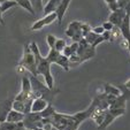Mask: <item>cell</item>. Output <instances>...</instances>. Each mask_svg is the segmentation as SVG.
I'll return each mask as SVG.
<instances>
[{
  "mask_svg": "<svg viewBox=\"0 0 130 130\" xmlns=\"http://www.w3.org/2000/svg\"><path fill=\"white\" fill-rule=\"evenodd\" d=\"M60 3H61V0H48L47 4L44 6V9H43L44 15H47V14H50V13L55 12V9H57V7L59 6Z\"/></svg>",
  "mask_w": 130,
  "mask_h": 130,
  "instance_id": "cell-15",
  "label": "cell"
},
{
  "mask_svg": "<svg viewBox=\"0 0 130 130\" xmlns=\"http://www.w3.org/2000/svg\"><path fill=\"white\" fill-rule=\"evenodd\" d=\"M124 16H125V10L119 8V9H116L115 12H112V13H110L109 20H108V21H109V22L112 23L114 27L120 28V25L122 24V22H123V19H124Z\"/></svg>",
  "mask_w": 130,
  "mask_h": 130,
  "instance_id": "cell-9",
  "label": "cell"
},
{
  "mask_svg": "<svg viewBox=\"0 0 130 130\" xmlns=\"http://www.w3.org/2000/svg\"><path fill=\"white\" fill-rule=\"evenodd\" d=\"M51 130H59V129H58V128H55V127H52Z\"/></svg>",
  "mask_w": 130,
  "mask_h": 130,
  "instance_id": "cell-38",
  "label": "cell"
},
{
  "mask_svg": "<svg viewBox=\"0 0 130 130\" xmlns=\"http://www.w3.org/2000/svg\"><path fill=\"white\" fill-rule=\"evenodd\" d=\"M81 25H82V22L74 21V22L69 23L68 28L66 30V35L68 37H70V38H73L74 42H79L83 38L81 32Z\"/></svg>",
  "mask_w": 130,
  "mask_h": 130,
  "instance_id": "cell-6",
  "label": "cell"
},
{
  "mask_svg": "<svg viewBox=\"0 0 130 130\" xmlns=\"http://www.w3.org/2000/svg\"><path fill=\"white\" fill-rule=\"evenodd\" d=\"M69 47H70V51H71V53H73V54H76L77 48H78V42H74L73 44H71Z\"/></svg>",
  "mask_w": 130,
  "mask_h": 130,
  "instance_id": "cell-30",
  "label": "cell"
},
{
  "mask_svg": "<svg viewBox=\"0 0 130 130\" xmlns=\"http://www.w3.org/2000/svg\"><path fill=\"white\" fill-rule=\"evenodd\" d=\"M3 1H5V0H0V3H3Z\"/></svg>",
  "mask_w": 130,
  "mask_h": 130,
  "instance_id": "cell-39",
  "label": "cell"
},
{
  "mask_svg": "<svg viewBox=\"0 0 130 130\" xmlns=\"http://www.w3.org/2000/svg\"><path fill=\"white\" fill-rule=\"evenodd\" d=\"M55 20H57V14H55V12L50 13V14L45 15L44 17L39 19L38 21H36V22H35L34 24L31 25V30H32V31H37V30H40V29H43L45 25L52 24V23H53Z\"/></svg>",
  "mask_w": 130,
  "mask_h": 130,
  "instance_id": "cell-7",
  "label": "cell"
},
{
  "mask_svg": "<svg viewBox=\"0 0 130 130\" xmlns=\"http://www.w3.org/2000/svg\"><path fill=\"white\" fill-rule=\"evenodd\" d=\"M57 110H55V108L52 106V104H47V106L44 108V109L40 112V115H42L43 119L45 118H51V116L54 115V113H55Z\"/></svg>",
  "mask_w": 130,
  "mask_h": 130,
  "instance_id": "cell-20",
  "label": "cell"
},
{
  "mask_svg": "<svg viewBox=\"0 0 130 130\" xmlns=\"http://www.w3.org/2000/svg\"><path fill=\"white\" fill-rule=\"evenodd\" d=\"M92 31H93L94 34H97V35H99V36H100V35L105 31V29H104L101 25H99V27H94L93 29H92Z\"/></svg>",
  "mask_w": 130,
  "mask_h": 130,
  "instance_id": "cell-32",
  "label": "cell"
},
{
  "mask_svg": "<svg viewBox=\"0 0 130 130\" xmlns=\"http://www.w3.org/2000/svg\"><path fill=\"white\" fill-rule=\"evenodd\" d=\"M124 10H125V14H127V15H129V16H130V1H129V4H128V5L125 6Z\"/></svg>",
  "mask_w": 130,
  "mask_h": 130,
  "instance_id": "cell-34",
  "label": "cell"
},
{
  "mask_svg": "<svg viewBox=\"0 0 130 130\" xmlns=\"http://www.w3.org/2000/svg\"><path fill=\"white\" fill-rule=\"evenodd\" d=\"M42 115L40 113H35V112H30L28 114H24V119H23V125L24 129H35V128H43L42 122Z\"/></svg>",
  "mask_w": 130,
  "mask_h": 130,
  "instance_id": "cell-4",
  "label": "cell"
},
{
  "mask_svg": "<svg viewBox=\"0 0 130 130\" xmlns=\"http://www.w3.org/2000/svg\"><path fill=\"white\" fill-rule=\"evenodd\" d=\"M0 24H5L4 19H3V13H1V12H0Z\"/></svg>",
  "mask_w": 130,
  "mask_h": 130,
  "instance_id": "cell-36",
  "label": "cell"
},
{
  "mask_svg": "<svg viewBox=\"0 0 130 130\" xmlns=\"http://www.w3.org/2000/svg\"><path fill=\"white\" fill-rule=\"evenodd\" d=\"M66 40L64 39H57L55 40V44H54V50L55 51H58L59 53H61L62 50L64 48V46H66Z\"/></svg>",
  "mask_w": 130,
  "mask_h": 130,
  "instance_id": "cell-25",
  "label": "cell"
},
{
  "mask_svg": "<svg viewBox=\"0 0 130 130\" xmlns=\"http://www.w3.org/2000/svg\"><path fill=\"white\" fill-rule=\"evenodd\" d=\"M55 63L59 64V66L61 67V68H63V70H66V71H68L69 68H70V62H69V59L67 57H64L63 54H61V53H60V55L58 57Z\"/></svg>",
  "mask_w": 130,
  "mask_h": 130,
  "instance_id": "cell-16",
  "label": "cell"
},
{
  "mask_svg": "<svg viewBox=\"0 0 130 130\" xmlns=\"http://www.w3.org/2000/svg\"><path fill=\"white\" fill-rule=\"evenodd\" d=\"M12 103L13 99H6V100L0 103V122L6 121V116H7L8 112L12 109Z\"/></svg>",
  "mask_w": 130,
  "mask_h": 130,
  "instance_id": "cell-12",
  "label": "cell"
},
{
  "mask_svg": "<svg viewBox=\"0 0 130 130\" xmlns=\"http://www.w3.org/2000/svg\"><path fill=\"white\" fill-rule=\"evenodd\" d=\"M71 0H61V3L59 4V6L55 9V14H57V21L59 24H61L62 19H63L64 14H66L67 9H68L69 5H70Z\"/></svg>",
  "mask_w": 130,
  "mask_h": 130,
  "instance_id": "cell-10",
  "label": "cell"
},
{
  "mask_svg": "<svg viewBox=\"0 0 130 130\" xmlns=\"http://www.w3.org/2000/svg\"><path fill=\"white\" fill-rule=\"evenodd\" d=\"M15 1H19V0H15Z\"/></svg>",
  "mask_w": 130,
  "mask_h": 130,
  "instance_id": "cell-41",
  "label": "cell"
},
{
  "mask_svg": "<svg viewBox=\"0 0 130 130\" xmlns=\"http://www.w3.org/2000/svg\"><path fill=\"white\" fill-rule=\"evenodd\" d=\"M51 123L53 127L59 130H77L81 123L75 119L74 115L55 112L53 116H51Z\"/></svg>",
  "mask_w": 130,
  "mask_h": 130,
  "instance_id": "cell-1",
  "label": "cell"
},
{
  "mask_svg": "<svg viewBox=\"0 0 130 130\" xmlns=\"http://www.w3.org/2000/svg\"><path fill=\"white\" fill-rule=\"evenodd\" d=\"M30 4L36 15L40 14L44 9V0H30Z\"/></svg>",
  "mask_w": 130,
  "mask_h": 130,
  "instance_id": "cell-17",
  "label": "cell"
},
{
  "mask_svg": "<svg viewBox=\"0 0 130 130\" xmlns=\"http://www.w3.org/2000/svg\"><path fill=\"white\" fill-rule=\"evenodd\" d=\"M108 8H109L110 12H115L116 9H119V6H118V1H115V3H112L108 5Z\"/></svg>",
  "mask_w": 130,
  "mask_h": 130,
  "instance_id": "cell-33",
  "label": "cell"
},
{
  "mask_svg": "<svg viewBox=\"0 0 130 130\" xmlns=\"http://www.w3.org/2000/svg\"><path fill=\"white\" fill-rule=\"evenodd\" d=\"M61 54H63L64 57L69 58V57H70V55H71V54H73V53H71V51H70V47H69V46H67V45H66V46H64V48L62 50Z\"/></svg>",
  "mask_w": 130,
  "mask_h": 130,
  "instance_id": "cell-29",
  "label": "cell"
},
{
  "mask_svg": "<svg viewBox=\"0 0 130 130\" xmlns=\"http://www.w3.org/2000/svg\"><path fill=\"white\" fill-rule=\"evenodd\" d=\"M124 86H125V88H127V89H130V79H129V81H127V82H125Z\"/></svg>",
  "mask_w": 130,
  "mask_h": 130,
  "instance_id": "cell-37",
  "label": "cell"
},
{
  "mask_svg": "<svg viewBox=\"0 0 130 130\" xmlns=\"http://www.w3.org/2000/svg\"><path fill=\"white\" fill-rule=\"evenodd\" d=\"M91 31V27L88 24V23H82L81 25V32H82V36H85L86 34H89V32Z\"/></svg>",
  "mask_w": 130,
  "mask_h": 130,
  "instance_id": "cell-27",
  "label": "cell"
},
{
  "mask_svg": "<svg viewBox=\"0 0 130 130\" xmlns=\"http://www.w3.org/2000/svg\"><path fill=\"white\" fill-rule=\"evenodd\" d=\"M124 113H125V108H112V107H108L107 109H106L104 121L101 122L100 125H98V128L100 130H105L108 125L113 123V121L115 120L116 118L123 115Z\"/></svg>",
  "mask_w": 130,
  "mask_h": 130,
  "instance_id": "cell-3",
  "label": "cell"
},
{
  "mask_svg": "<svg viewBox=\"0 0 130 130\" xmlns=\"http://www.w3.org/2000/svg\"><path fill=\"white\" fill-rule=\"evenodd\" d=\"M19 66L23 67L25 70H28L31 74L32 76H35V77L38 76L36 61H35L34 53H32L31 48H30V45L25 44L24 46H23V55H22V58H21L20 62H19Z\"/></svg>",
  "mask_w": 130,
  "mask_h": 130,
  "instance_id": "cell-2",
  "label": "cell"
},
{
  "mask_svg": "<svg viewBox=\"0 0 130 130\" xmlns=\"http://www.w3.org/2000/svg\"><path fill=\"white\" fill-rule=\"evenodd\" d=\"M110 35H112V32H110V31H106V30H105V31L101 34V37L104 38V40H110V39H112Z\"/></svg>",
  "mask_w": 130,
  "mask_h": 130,
  "instance_id": "cell-31",
  "label": "cell"
},
{
  "mask_svg": "<svg viewBox=\"0 0 130 130\" xmlns=\"http://www.w3.org/2000/svg\"><path fill=\"white\" fill-rule=\"evenodd\" d=\"M32 96V89H31V82L30 78L27 76L22 77V86H21V91L20 93L17 94L14 98V100H19V101H25L27 99H29Z\"/></svg>",
  "mask_w": 130,
  "mask_h": 130,
  "instance_id": "cell-5",
  "label": "cell"
},
{
  "mask_svg": "<svg viewBox=\"0 0 130 130\" xmlns=\"http://www.w3.org/2000/svg\"><path fill=\"white\" fill-rule=\"evenodd\" d=\"M60 55V53L58 51H55L54 48H50V52H48V54H47L46 57V60L50 62V63H55V61H57V59H58V57Z\"/></svg>",
  "mask_w": 130,
  "mask_h": 130,
  "instance_id": "cell-23",
  "label": "cell"
},
{
  "mask_svg": "<svg viewBox=\"0 0 130 130\" xmlns=\"http://www.w3.org/2000/svg\"><path fill=\"white\" fill-rule=\"evenodd\" d=\"M23 119H24V113H21V112L15 110V109H10L8 112L7 116H6V121L7 122H12V123L22 122Z\"/></svg>",
  "mask_w": 130,
  "mask_h": 130,
  "instance_id": "cell-13",
  "label": "cell"
},
{
  "mask_svg": "<svg viewBox=\"0 0 130 130\" xmlns=\"http://www.w3.org/2000/svg\"><path fill=\"white\" fill-rule=\"evenodd\" d=\"M107 5H109V4H112V3H115V1H118V0H104Z\"/></svg>",
  "mask_w": 130,
  "mask_h": 130,
  "instance_id": "cell-35",
  "label": "cell"
},
{
  "mask_svg": "<svg viewBox=\"0 0 130 130\" xmlns=\"http://www.w3.org/2000/svg\"><path fill=\"white\" fill-rule=\"evenodd\" d=\"M99 35H97V34H94L93 31H92V30H91L90 32H89V34H86L85 36L83 37L84 39L86 40V43H88V44H90V45H92V43L94 42V40L97 39V37H98Z\"/></svg>",
  "mask_w": 130,
  "mask_h": 130,
  "instance_id": "cell-24",
  "label": "cell"
},
{
  "mask_svg": "<svg viewBox=\"0 0 130 130\" xmlns=\"http://www.w3.org/2000/svg\"><path fill=\"white\" fill-rule=\"evenodd\" d=\"M0 4H1V3H0Z\"/></svg>",
  "mask_w": 130,
  "mask_h": 130,
  "instance_id": "cell-42",
  "label": "cell"
},
{
  "mask_svg": "<svg viewBox=\"0 0 130 130\" xmlns=\"http://www.w3.org/2000/svg\"><path fill=\"white\" fill-rule=\"evenodd\" d=\"M55 40H57V37L54 36V35H47L46 36V43H47L50 48H54Z\"/></svg>",
  "mask_w": 130,
  "mask_h": 130,
  "instance_id": "cell-26",
  "label": "cell"
},
{
  "mask_svg": "<svg viewBox=\"0 0 130 130\" xmlns=\"http://www.w3.org/2000/svg\"><path fill=\"white\" fill-rule=\"evenodd\" d=\"M15 6H17V3L15 0H5V1H3L0 4V12L5 13L8 9H10V8L15 7Z\"/></svg>",
  "mask_w": 130,
  "mask_h": 130,
  "instance_id": "cell-19",
  "label": "cell"
},
{
  "mask_svg": "<svg viewBox=\"0 0 130 130\" xmlns=\"http://www.w3.org/2000/svg\"><path fill=\"white\" fill-rule=\"evenodd\" d=\"M104 89H105V92H104V93H106V94H112V96H115V97L121 96L120 89L116 88V86H114V85L105 84V85H104Z\"/></svg>",
  "mask_w": 130,
  "mask_h": 130,
  "instance_id": "cell-18",
  "label": "cell"
},
{
  "mask_svg": "<svg viewBox=\"0 0 130 130\" xmlns=\"http://www.w3.org/2000/svg\"><path fill=\"white\" fill-rule=\"evenodd\" d=\"M24 125L23 122H19V123H12V122H0V130H23Z\"/></svg>",
  "mask_w": 130,
  "mask_h": 130,
  "instance_id": "cell-14",
  "label": "cell"
},
{
  "mask_svg": "<svg viewBox=\"0 0 130 130\" xmlns=\"http://www.w3.org/2000/svg\"><path fill=\"white\" fill-rule=\"evenodd\" d=\"M16 3H17V6H20V7L24 8V9H27L28 12H29L31 15H34V16H36V14H35L34 9H32V7H31V4H30V0H19V1H16Z\"/></svg>",
  "mask_w": 130,
  "mask_h": 130,
  "instance_id": "cell-22",
  "label": "cell"
},
{
  "mask_svg": "<svg viewBox=\"0 0 130 130\" xmlns=\"http://www.w3.org/2000/svg\"><path fill=\"white\" fill-rule=\"evenodd\" d=\"M119 29H120V32H121V35H122L124 42L127 43L128 51L130 52V16L129 15L125 14L122 24L120 25Z\"/></svg>",
  "mask_w": 130,
  "mask_h": 130,
  "instance_id": "cell-8",
  "label": "cell"
},
{
  "mask_svg": "<svg viewBox=\"0 0 130 130\" xmlns=\"http://www.w3.org/2000/svg\"><path fill=\"white\" fill-rule=\"evenodd\" d=\"M43 76H44V79H45V85H46L48 89L53 90L54 89V78H53V75H52L51 70H48L45 74H43Z\"/></svg>",
  "mask_w": 130,
  "mask_h": 130,
  "instance_id": "cell-21",
  "label": "cell"
},
{
  "mask_svg": "<svg viewBox=\"0 0 130 130\" xmlns=\"http://www.w3.org/2000/svg\"><path fill=\"white\" fill-rule=\"evenodd\" d=\"M48 101L46 99L42 98V97H36L34 98L31 104V112H35V113H40L43 109L47 106Z\"/></svg>",
  "mask_w": 130,
  "mask_h": 130,
  "instance_id": "cell-11",
  "label": "cell"
},
{
  "mask_svg": "<svg viewBox=\"0 0 130 130\" xmlns=\"http://www.w3.org/2000/svg\"><path fill=\"white\" fill-rule=\"evenodd\" d=\"M101 27H103L104 29L106 30V31H112V30H113V28H114V25L112 24L109 21H107V22H104Z\"/></svg>",
  "mask_w": 130,
  "mask_h": 130,
  "instance_id": "cell-28",
  "label": "cell"
},
{
  "mask_svg": "<svg viewBox=\"0 0 130 130\" xmlns=\"http://www.w3.org/2000/svg\"><path fill=\"white\" fill-rule=\"evenodd\" d=\"M23 130H32V129H23Z\"/></svg>",
  "mask_w": 130,
  "mask_h": 130,
  "instance_id": "cell-40",
  "label": "cell"
}]
</instances>
